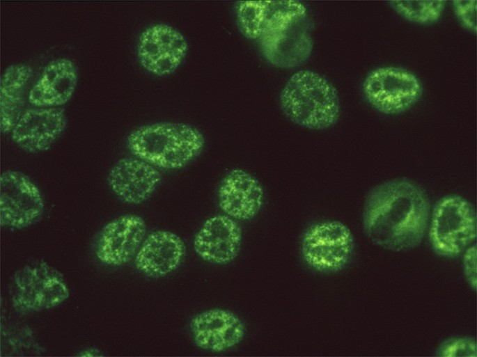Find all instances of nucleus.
<instances>
[{
    "label": "nucleus",
    "mask_w": 477,
    "mask_h": 357,
    "mask_svg": "<svg viewBox=\"0 0 477 357\" xmlns=\"http://www.w3.org/2000/svg\"><path fill=\"white\" fill-rule=\"evenodd\" d=\"M363 93L375 109L386 115H396L407 111L419 100L423 86L408 70L381 67L366 76Z\"/></svg>",
    "instance_id": "7"
},
{
    "label": "nucleus",
    "mask_w": 477,
    "mask_h": 357,
    "mask_svg": "<svg viewBox=\"0 0 477 357\" xmlns=\"http://www.w3.org/2000/svg\"><path fill=\"white\" fill-rule=\"evenodd\" d=\"M435 355L440 357H476L477 343L476 340L471 337H452L443 341L439 344Z\"/></svg>",
    "instance_id": "22"
},
{
    "label": "nucleus",
    "mask_w": 477,
    "mask_h": 357,
    "mask_svg": "<svg viewBox=\"0 0 477 357\" xmlns=\"http://www.w3.org/2000/svg\"><path fill=\"white\" fill-rule=\"evenodd\" d=\"M463 273L468 285L474 291L477 290V250L473 244L462 253Z\"/></svg>",
    "instance_id": "24"
},
{
    "label": "nucleus",
    "mask_w": 477,
    "mask_h": 357,
    "mask_svg": "<svg viewBox=\"0 0 477 357\" xmlns=\"http://www.w3.org/2000/svg\"><path fill=\"white\" fill-rule=\"evenodd\" d=\"M391 7L405 19L421 24L437 22L446 7L444 0L390 1Z\"/></svg>",
    "instance_id": "21"
},
{
    "label": "nucleus",
    "mask_w": 477,
    "mask_h": 357,
    "mask_svg": "<svg viewBox=\"0 0 477 357\" xmlns=\"http://www.w3.org/2000/svg\"><path fill=\"white\" fill-rule=\"evenodd\" d=\"M162 180L157 168L136 157L118 160L111 168L107 182L123 202L139 205L148 200Z\"/></svg>",
    "instance_id": "16"
},
{
    "label": "nucleus",
    "mask_w": 477,
    "mask_h": 357,
    "mask_svg": "<svg viewBox=\"0 0 477 357\" xmlns=\"http://www.w3.org/2000/svg\"><path fill=\"white\" fill-rule=\"evenodd\" d=\"M310 23L306 13L263 35L258 40L266 60L283 69L293 68L304 63L313 48Z\"/></svg>",
    "instance_id": "10"
},
{
    "label": "nucleus",
    "mask_w": 477,
    "mask_h": 357,
    "mask_svg": "<svg viewBox=\"0 0 477 357\" xmlns=\"http://www.w3.org/2000/svg\"><path fill=\"white\" fill-rule=\"evenodd\" d=\"M182 239L167 230H156L148 234L134 259L136 269L150 278H161L176 270L185 255Z\"/></svg>",
    "instance_id": "18"
},
{
    "label": "nucleus",
    "mask_w": 477,
    "mask_h": 357,
    "mask_svg": "<svg viewBox=\"0 0 477 357\" xmlns=\"http://www.w3.org/2000/svg\"><path fill=\"white\" fill-rule=\"evenodd\" d=\"M242 243V230L236 220L226 214L207 219L196 232L193 246L202 260L224 265L237 256Z\"/></svg>",
    "instance_id": "15"
},
{
    "label": "nucleus",
    "mask_w": 477,
    "mask_h": 357,
    "mask_svg": "<svg viewBox=\"0 0 477 357\" xmlns=\"http://www.w3.org/2000/svg\"><path fill=\"white\" fill-rule=\"evenodd\" d=\"M189 331L198 348L221 352L237 345L244 337L246 328L233 312L212 308L195 315L190 321Z\"/></svg>",
    "instance_id": "14"
},
{
    "label": "nucleus",
    "mask_w": 477,
    "mask_h": 357,
    "mask_svg": "<svg viewBox=\"0 0 477 357\" xmlns=\"http://www.w3.org/2000/svg\"><path fill=\"white\" fill-rule=\"evenodd\" d=\"M11 285V305L20 315L54 308L70 295L63 275L43 260L16 271Z\"/></svg>",
    "instance_id": "5"
},
{
    "label": "nucleus",
    "mask_w": 477,
    "mask_h": 357,
    "mask_svg": "<svg viewBox=\"0 0 477 357\" xmlns=\"http://www.w3.org/2000/svg\"><path fill=\"white\" fill-rule=\"evenodd\" d=\"M31 65L13 64L4 70L0 80V127L2 134L11 132L25 110V92L32 76Z\"/></svg>",
    "instance_id": "20"
},
{
    "label": "nucleus",
    "mask_w": 477,
    "mask_h": 357,
    "mask_svg": "<svg viewBox=\"0 0 477 357\" xmlns=\"http://www.w3.org/2000/svg\"><path fill=\"white\" fill-rule=\"evenodd\" d=\"M188 51L185 37L165 23L153 24L139 35L136 46L140 65L149 73L164 77L174 72Z\"/></svg>",
    "instance_id": "9"
},
{
    "label": "nucleus",
    "mask_w": 477,
    "mask_h": 357,
    "mask_svg": "<svg viewBox=\"0 0 477 357\" xmlns=\"http://www.w3.org/2000/svg\"><path fill=\"white\" fill-rule=\"evenodd\" d=\"M45 203L38 187L25 174L6 170L0 177V224L16 230L28 228L42 216Z\"/></svg>",
    "instance_id": "8"
},
{
    "label": "nucleus",
    "mask_w": 477,
    "mask_h": 357,
    "mask_svg": "<svg viewBox=\"0 0 477 357\" xmlns=\"http://www.w3.org/2000/svg\"><path fill=\"white\" fill-rule=\"evenodd\" d=\"M78 80L75 63L69 58L49 61L29 90L28 101L38 107H60L72 97Z\"/></svg>",
    "instance_id": "19"
},
{
    "label": "nucleus",
    "mask_w": 477,
    "mask_h": 357,
    "mask_svg": "<svg viewBox=\"0 0 477 357\" xmlns=\"http://www.w3.org/2000/svg\"><path fill=\"white\" fill-rule=\"evenodd\" d=\"M453 11L462 26L476 34V1L456 0L452 2Z\"/></svg>",
    "instance_id": "23"
},
{
    "label": "nucleus",
    "mask_w": 477,
    "mask_h": 357,
    "mask_svg": "<svg viewBox=\"0 0 477 357\" xmlns=\"http://www.w3.org/2000/svg\"><path fill=\"white\" fill-rule=\"evenodd\" d=\"M430 203L425 191L408 178L375 186L368 194L363 212L366 235L376 246L392 251L418 246L428 228Z\"/></svg>",
    "instance_id": "1"
},
{
    "label": "nucleus",
    "mask_w": 477,
    "mask_h": 357,
    "mask_svg": "<svg viewBox=\"0 0 477 357\" xmlns=\"http://www.w3.org/2000/svg\"><path fill=\"white\" fill-rule=\"evenodd\" d=\"M428 228L435 253L446 258L457 257L476 239V209L462 196L446 195L435 205Z\"/></svg>",
    "instance_id": "4"
},
{
    "label": "nucleus",
    "mask_w": 477,
    "mask_h": 357,
    "mask_svg": "<svg viewBox=\"0 0 477 357\" xmlns=\"http://www.w3.org/2000/svg\"><path fill=\"white\" fill-rule=\"evenodd\" d=\"M354 238L350 228L341 221L327 220L311 225L301 241V253L313 270L336 273L350 262L354 252Z\"/></svg>",
    "instance_id": "6"
},
{
    "label": "nucleus",
    "mask_w": 477,
    "mask_h": 357,
    "mask_svg": "<svg viewBox=\"0 0 477 357\" xmlns=\"http://www.w3.org/2000/svg\"><path fill=\"white\" fill-rule=\"evenodd\" d=\"M306 13L304 5L293 0L240 1L235 4L238 28L244 36L252 40Z\"/></svg>",
    "instance_id": "12"
},
{
    "label": "nucleus",
    "mask_w": 477,
    "mask_h": 357,
    "mask_svg": "<svg viewBox=\"0 0 477 357\" xmlns=\"http://www.w3.org/2000/svg\"><path fill=\"white\" fill-rule=\"evenodd\" d=\"M204 146L203 134L195 127L180 122L145 125L127 138V147L134 157L166 170L185 167L200 155Z\"/></svg>",
    "instance_id": "2"
},
{
    "label": "nucleus",
    "mask_w": 477,
    "mask_h": 357,
    "mask_svg": "<svg viewBox=\"0 0 477 357\" xmlns=\"http://www.w3.org/2000/svg\"><path fill=\"white\" fill-rule=\"evenodd\" d=\"M219 208L235 220L247 221L260 212L264 191L259 181L242 169H233L222 179L217 191Z\"/></svg>",
    "instance_id": "17"
},
{
    "label": "nucleus",
    "mask_w": 477,
    "mask_h": 357,
    "mask_svg": "<svg viewBox=\"0 0 477 357\" xmlns=\"http://www.w3.org/2000/svg\"><path fill=\"white\" fill-rule=\"evenodd\" d=\"M67 125L61 107L30 108L24 111L10 132L12 141L30 153L47 150L64 132Z\"/></svg>",
    "instance_id": "13"
},
{
    "label": "nucleus",
    "mask_w": 477,
    "mask_h": 357,
    "mask_svg": "<svg viewBox=\"0 0 477 357\" xmlns=\"http://www.w3.org/2000/svg\"><path fill=\"white\" fill-rule=\"evenodd\" d=\"M146 236V225L139 215L127 214L107 223L100 232L95 253L102 264L112 267L134 259Z\"/></svg>",
    "instance_id": "11"
},
{
    "label": "nucleus",
    "mask_w": 477,
    "mask_h": 357,
    "mask_svg": "<svg viewBox=\"0 0 477 357\" xmlns=\"http://www.w3.org/2000/svg\"><path fill=\"white\" fill-rule=\"evenodd\" d=\"M279 102L289 120L310 129H328L340 117L336 88L325 77L308 70H299L290 77L281 92Z\"/></svg>",
    "instance_id": "3"
}]
</instances>
